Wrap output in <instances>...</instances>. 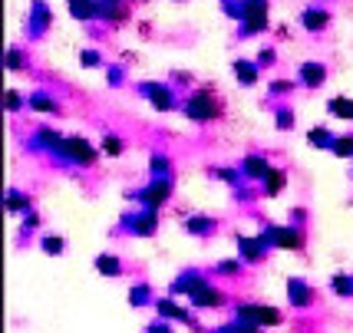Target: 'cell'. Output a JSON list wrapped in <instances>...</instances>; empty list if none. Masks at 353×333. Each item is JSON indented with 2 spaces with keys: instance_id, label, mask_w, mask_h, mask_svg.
<instances>
[{
  "instance_id": "obj_1",
  "label": "cell",
  "mask_w": 353,
  "mask_h": 333,
  "mask_svg": "<svg viewBox=\"0 0 353 333\" xmlns=\"http://www.w3.org/2000/svg\"><path fill=\"white\" fill-rule=\"evenodd\" d=\"M234 323H248V327H277L281 323V310L277 307H264V303H241L234 310Z\"/></svg>"
},
{
  "instance_id": "obj_2",
  "label": "cell",
  "mask_w": 353,
  "mask_h": 333,
  "mask_svg": "<svg viewBox=\"0 0 353 333\" xmlns=\"http://www.w3.org/2000/svg\"><path fill=\"white\" fill-rule=\"evenodd\" d=\"M241 20L245 33H258L268 27V0H245L241 3Z\"/></svg>"
},
{
  "instance_id": "obj_3",
  "label": "cell",
  "mask_w": 353,
  "mask_h": 333,
  "mask_svg": "<svg viewBox=\"0 0 353 333\" xmlns=\"http://www.w3.org/2000/svg\"><path fill=\"white\" fill-rule=\"evenodd\" d=\"M185 116L195 122H205V119H218V103L208 96V92H195L188 103H185Z\"/></svg>"
},
{
  "instance_id": "obj_4",
  "label": "cell",
  "mask_w": 353,
  "mask_h": 333,
  "mask_svg": "<svg viewBox=\"0 0 353 333\" xmlns=\"http://www.w3.org/2000/svg\"><path fill=\"white\" fill-rule=\"evenodd\" d=\"M60 155H66V159H73V162H83V165H90V162H96V149H92L86 139H63Z\"/></svg>"
},
{
  "instance_id": "obj_5",
  "label": "cell",
  "mask_w": 353,
  "mask_h": 333,
  "mask_svg": "<svg viewBox=\"0 0 353 333\" xmlns=\"http://www.w3.org/2000/svg\"><path fill=\"white\" fill-rule=\"evenodd\" d=\"M155 310H159V317L162 320H179V323H192V314L179 307V303L172 301V297H162V301H155ZM195 327V323H192Z\"/></svg>"
},
{
  "instance_id": "obj_6",
  "label": "cell",
  "mask_w": 353,
  "mask_h": 333,
  "mask_svg": "<svg viewBox=\"0 0 353 333\" xmlns=\"http://www.w3.org/2000/svg\"><path fill=\"white\" fill-rule=\"evenodd\" d=\"M169 192H172V185L159 179V182H152L149 188H145V192H142V201H145V205H149V208L155 212L159 205H165V201H169Z\"/></svg>"
},
{
  "instance_id": "obj_7",
  "label": "cell",
  "mask_w": 353,
  "mask_h": 333,
  "mask_svg": "<svg viewBox=\"0 0 353 333\" xmlns=\"http://www.w3.org/2000/svg\"><path fill=\"white\" fill-rule=\"evenodd\" d=\"M188 301H192V307H201V310H205V307H221V303L228 301V297H225L221 290H215V287H208V284H205V287L195 290Z\"/></svg>"
},
{
  "instance_id": "obj_8",
  "label": "cell",
  "mask_w": 353,
  "mask_h": 333,
  "mask_svg": "<svg viewBox=\"0 0 353 333\" xmlns=\"http://www.w3.org/2000/svg\"><path fill=\"white\" fill-rule=\"evenodd\" d=\"M271 244L274 248H288V251H301V234L297 231H291V228H274L271 231Z\"/></svg>"
},
{
  "instance_id": "obj_9",
  "label": "cell",
  "mask_w": 353,
  "mask_h": 333,
  "mask_svg": "<svg viewBox=\"0 0 353 333\" xmlns=\"http://www.w3.org/2000/svg\"><path fill=\"white\" fill-rule=\"evenodd\" d=\"M288 294H291L294 307H310V303H314V290H310L304 281H288Z\"/></svg>"
},
{
  "instance_id": "obj_10",
  "label": "cell",
  "mask_w": 353,
  "mask_h": 333,
  "mask_svg": "<svg viewBox=\"0 0 353 333\" xmlns=\"http://www.w3.org/2000/svg\"><path fill=\"white\" fill-rule=\"evenodd\" d=\"M268 172H271L268 159H261V155H248L245 159V175L248 179H268Z\"/></svg>"
},
{
  "instance_id": "obj_11",
  "label": "cell",
  "mask_w": 353,
  "mask_h": 333,
  "mask_svg": "<svg viewBox=\"0 0 353 333\" xmlns=\"http://www.w3.org/2000/svg\"><path fill=\"white\" fill-rule=\"evenodd\" d=\"M145 90H149V99H152L155 109H162V112H165V109L175 106V103H172V90H169V86H145Z\"/></svg>"
},
{
  "instance_id": "obj_12",
  "label": "cell",
  "mask_w": 353,
  "mask_h": 333,
  "mask_svg": "<svg viewBox=\"0 0 353 333\" xmlns=\"http://www.w3.org/2000/svg\"><path fill=\"white\" fill-rule=\"evenodd\" d=\"M301 23H304L307 30H323V27H327V10H321V7H310V10H304Z\"/></svg>"
},
{
  "instance_id": "obj_13",
  "label": "cell",
  "mask_w": 353,
  "mask_h": 333,
  "mask_svg": "<svg viewBox=\"0 0 353 333\" xmlns=\"http://www.w3.org/2000/svg\"><path fill=\"white\" fill-rule=\"evenodd\" d=\"M238 244H241V258L245 261H261V238H238Z\"/></svg>"
},
{
  "instance_id": "obj_14",
  "label": "cell",
  "mask_w": 353,
  "mask_h": 333,
  "mask_svg": "<svg viewBox=\"0 0 353 333\" xmlns=\"http://www.w3.org/2000/svg\"><path fill=\"white\" fill-rule=\"evenodd\" d=\"M70 10L77 20H90L92 14H99V3L96 0H70Z\"/></svg>"
},
{
  "instance_id": "obj_15",
  "label": "cell",
  "mask_w": 353,
  "mask_h": 333,
  "mask_svg": "<svg viewBox=\"0 0 353 333\" xmlns=\"http://www.w3.org/2000/svg\"><path fill=\"white\" fill-rule=\"evenodd\" d=\"M323 76H327V73H323L321 63H304V66H301V79H304L307 86H321Z\"/></svg>"
},
{
  "instance_id": "obj_16",
  "label": "cell",
  "mask_w": 353,
  "mask_h": 333,
  "mask_svg": "<svg viewBox=\"0 0 353 333\" xmlns=\"http://www.w3.org/2000/svg\"><path fill=\"white\" fill-rule=\"evenodd\" d=\"M96 271L106 274V277H119V274H123V264L112 258V254H99V258H96Z\"/></svg>"
},
{
  "instance_id": "obj_17",
  "label": "cell",
  "mask_w": 353,
  "mask_h": 333,
  "mask_svg": "<svg viewBox=\"0 0 353 333\" xmlns=\"http://www.w3.org/2000/svg\"><path fill=\"white\" fill-rule=\"evenodd\" d=\"M234 73H238V79H241L245 86H251V83L258 79V66H254V63H248V60H238L234 63Z\"/></svg>"
},
{
  "instance_id": "obj_18",
  "label": "cell",
  "mask_w": 353,
  "mask_h": 333,
  "mask_svg": "<svg viewBox=\"0 0 353 333\" xmlns=\"http://www.w3.org/2000/svg\"><path fill=\"white\" fill-rule=\"evenodd\" d=\"M330 112L340 116V119H353V103L343 99V96H337V99H330Z\"/></svg>"
},
{
  "instance_id": "obj_19",
  "label": "cell",
  "mask_w": 353,
  "mask_h": 333,
  "mask_svg": "<svg viewBox=\"0 0 353 333\" xmlns=\"http://www.w3.org/2000/svg\"><path fill=\"white\" fill-rule=\"evenodd\" d=\"M132 231H136V234H152V231H155V212L139 214L136 225H132Z\"/></svg>"
},
{
  "instance_id": "obj_20",
  "label": "cell",
  "mask_w": 353,
  "mask_h": 333,
  "mask_svg": "<svg viewBox=\"0 0 353 333\" xmlns=\"http://www.w3.org/2000/svg\"><path fill=\"white\" fill-rule=\"evenodd\" d=\"M330 287L337 290L340 297H353V281L347 277V274H340V277H334V281H330Z\"/></svg>"
},
{
  "instance_id": "obj_21",
  "label": "cell",
  "mask_w": 353,
  "mask_h": 333,
  "mask_svg": "<svg viewBox=\"0 0 353 333\" xmlns=\"http://www.w3.org/2000/svg\"><path fill=\"white\" fill-rule=\"evenodd\" d=\"M30 106H33V109H40V112H57V103H53L50 96H43V92H37V96H33Z\"/></svg>"
},
{
  "instance_id": "obj_22",
  "label": "cell",
  "mask_w": 353,
  "mask_h": 333,
  "mask_svg": "<svg viewBox=\"0 0 353 333\" xmlns=\"http://www.w3.org/2000/svg\"><path fill=\"white\" fill-rule=\"evenodd\" d=\"M330 149L337 152V155H353V136H340L334 139V145Z\"/></svg>"
},
{
  "instance_id": "obj_23",
  "label": "cell",
  "mask_w": 353,
  "mask_h": 333,
  "mask_svg": "<svg viewBox=\"0 0 353 333\" xmlns=\"http://www.w3.org/2000/svg\"><path fill=\"white\" fill-rule=\"evenodd\" d=\"M46 23H50V14L43 10V3H37V7H33V30L40 33Z\"/></svg>"
},
{
  "instance_id": "obj_24",
  "label": "cell",
  "mask_w": 353,
  "mask_h": 333,
  "mask_svg": "<svg viewBox=\"0 0 353 333\" xmlns=\"http://www.w3.org/2000/svg\"><path fill=\"white\" fill-rule=\"evenodd\" d=\"M188 231H192V234H205V231H212V218H192V221H188Z\"/></svg>"
},
{
  "instance_id": "obj_25",
  "label": "cell",
  "mask_w": 353,
  "mask_h": 333,
  "mask_svg": "<svg viewBox=\"0 0 353 333\" xmlns=\"http://www.w3.org/2000/svg\"><path fill=\"white\" fill-rule=\"evenodd\" d=\"M310 142L314 145H334V139H330L327 129H310Z\"/></svg>"
},
{
  "instance_id": "obj_26",
  "label": "cell",
  "mask_w": 353,
  "mask_h": 333,
  "mask_svg": "<svg viewBox=\"0 0 353 333\" xmlns=\"http://www.w3.org/2000/svg\"><path fill=\"white\" fill-rule=\"evenodd\" d=\"M281 182H284V175H281L277 168H271V172H268V195H277Z\"/></svg>"
},
{
  "instance_id": "obj_27",
  "label": "cell",
  "mask_w": 353,
  "mask_h": 333,
  "mask_svg": "<svg viewBox=\"0 0 353 333\" xmlns=\"http://www.w3.org/2000/svg\"><path fill=\"white\" fill-rule=\"evenodd\" d=\"M129 301L136 303V307H142V303H149V287H142V284H139V287H132V294H129Z\"/></svg>"
},
{
  "instance_id": "obj_28",
  "label": "cell",
  "mask_w": 353,
  "mask_h": 333,
  "mask_svg": "<svg viewBox=\"0 0 353 333\" xmlns=\"http://www.w3.org/2000/svg\"><path fill=\"white\" fill-rule=\"evenodd\" d=\"M149 168H152V175H155V172L162 175V172H169V159H165V155H152V162H149Z\"/></svg>"
},
{
  "instance_id": "obj_29",
  "label": "cell",
  "mask_w": 353,
  "mask_h": 333,
  "mask_svg": "<svg viewBox=\"0 0 353 333\" xmlns=\"http://www.w3.org/2000/svg\"><path fill=\"white\" fill-rule=\"evenodd\" d=\"M103 149H106L109 155H119V152H123V142H119L116 136H106L103 139Z\"/></svg>"
},
{
  "instance_id": "obj_30",
  "label": "cell",
  "mask_w": 353,
  "mask_h": 333,
  "mask_svg": "<svg viewBox=\"0 0 353 333\" xmlns=\"http://www.w3.org/2000/svg\"><path fill=\"white\" fill-rule=\"evenodd\" d=\"M43 251H46V254H60V251H63V238H43Z\"/></svg>"
},
{
  "instance_id": "obj_31",
  "label": "cell",
  "mask_w": 353,
  "mask_h": 333,
  "mask_svg": "<svg viewBox=\"0 0 353 333\" xmlns=\"http://www.w3.org/2000/svg\"><path fill=\"white\" fill-rule=\"evenodd\" d=\"M218 271L225 274V277H234V274L241 271V264H238V261H221V264H218Z\"/></svg>"
},
{
  "instance_id": "obj_32",
  "label": "cell",
  "mask_w": 353,
  "mask_h": 333,
  "mask_svg": "<svg viewBox=\"0 0 353 333\" xmlns=\"http://www.w3.org/2000/svg\"><path fill=\"white\" fill-rule=\"evenodd\" d=\"M7 208H10V212H20V208H27V198H20L17 192H10V198H7Z\"/></svg>"
},
{
  "instance_id": "obj_33",
  "label": "cell",
  "mask_w": 353,
  "mask_h": 333,
  "mask_svg": "<svg viewBox=\"0 0 353 333\" xmlns=\"http://www.w3.org/2000/svg\"><path fill=\"white\" fill-rule=\"evenodd\" d=\"M20 106H23V99H20V92H17V90H7V109L14 112V109H20Z\"/></svg>"
},
{
  "instance_id": "obj_34",
  "label": "cell",
  "mask_w": 353,
  "mask_h": 333,
  "mask_svg": "<svg viewBox=\"0 0 353 333\" xmlns=\"http://www.w3.org/2000/svg\"><path fill=\"white\" fill-rule=\"evenodd\" d=\"M291 90H294L291 79H277L274 86H271V92H277V96H281V92H291Z\"/></svg>"
},
{
  "instance_id": "obj_35",
  "label": "cell",
  "mask_w": 353,
  "mask_h": 333,
  "mask_svg": "<svg viewBox=\"0 0 353 333\" xmlns=\"http://www.w3.org/2000/svg\"><path fill=\"white\" fill-rule=\"evenodd\" d=\"M145 333H172V327L165 323V320H159V323H149V330Z\"/></svg>"
},
{
  "instance_id": "obj_36",
  "label": "cell",
  "mask_w": 353,
  "mask_h": 333,
  "mask_svg": "<svg viewBox=\"0 0 353 333\" xmlns=\"http://www.w3.org/2000/svg\"><path fill=\"white\" fill-rule=\"evenodd\" d=\"M277 116H281V119H277V125H281V129H284V125H288V129H291V112H277Z\"/></svg>"
},
{
  "instance_id": "obj_37",
  "label": "cell",
  "mask_w": 353,
  "mask_h": 333,
  "mask_svg": "<svg viewBox=\"0 0 353 333\" xmlns=\"http://www.w3.org/2000/svg\"><path fill=\"white\" fill-rule=\"evenodd\" d=\"M83 60H86V66H96V63H99V57H96V53H83Z\"/></svg>"
}]
</instances>
